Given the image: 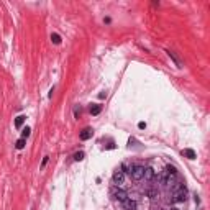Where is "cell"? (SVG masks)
I'll list each match as a JSON object with an SVG mask.
<instances>
[{
	"instance_id": "obj_16",
	"label": "cell",
	"mask_w": 210,
	"mask_h": 210,
	"mask_svg": "<svg viewBox=\"0 0 210 210\" xmlns=\"http://www.w3.org/2000/svg\"><path fill=\"white\" fill-rule=\"evenodd\" d=\"M15 146H17V150H23V148H25V140H23V138H20V140L15 143Z\"/></svg>"
},
{
	"instance_id": "obj_7",
	"label": "cell",
	"mask_w": 210,
	"mask_h": 210,
	"mask_svg": "<svg viewBox=\"0 0 210 210\" xmlns=\"http://www.w3.org/2000/svg\"><path fill=\"white\" fill-rule=\"evenodd\" d=\"M92 130H90V128H85V130H82V131H80V140H89V138H92Z\"/></svg>"
},
{
	"instance_id": "obj_8",
	"label": "cell",
	"mask_w": 210,
	"mask_h": 210,
	"mask_svg": "<svg viewBox=\"0 0 210 210\" xmlns=\"http://www.w3.org/2000/svg\"><path fill=\"white\" fill-rule=\"evenodd\" d=\"M166 52H168V56H169V58H171V59H173L174 63H176V66H177V68H182V63H181V61H179V58L174 54L173 51H166Z\"/></svg>"
},
{
	"instance_id": "obj_19",
	"label": "cell",
	"mask_w": 210,
	"mask_h": 210,
	"mask_svg": "<svg viewBox=\"0 0 210 210\" xmlns=\"http://www.w3.org/2000/svg\"><path fill=\"white\" fill-rule=\"evenodd\" d=\"M169 210H179V208H177V207H171Z\"/></svg>"
},
{
	"instance_id": "obj_14",
	"label": "cell",
	"mask_w": 210,
	"mask_h": 210,
	"mask_svg": "<svg viewBox=\"0 0 210 210\" xmlns=\"http://www.w3.org/2000/svg\"><path fill=\"white\" fill-rule=\"evenodd\" d=\"M23 122H25V117H23V115L17 117V120H15V126H17V128H20V126L23 125Z\"/></svg>"
},
{
	"instance_id": "obj_5",
	"label": "cell",
	"mask_w": 210,
	"mask_h": 210,
	"mask_svg": "<svg viewBox=\"0 0 210 210\" xmlns=\"http://www.w3.org/2000/svg\"><path fill=\"white\" fill-rule=\"evenodd\" d=\"M122 205H123V208H125V210H135L136 208V200H133L131 197H128L125 202H122Z\"/></svg>"
},
{
	"instance_id": "obj_9",
	"label": "cell",
	"mask_w": 210,
	"mask_h": 210,
	"mask_svg": "<svg viewBox=\"0 0 210 210\" xmlns=\"http://www.w3.org/2000/svg\"><path fill=\"white\" fill-rule=\"evenodd\" d=\"M166 174H168V176H171V177H174V176L176 174H177V169H176L174 168V166H166Z\"/></svg>"
},
{
	"instance_id": "obj_4",
	"label": "cell",
	"mask_w": 210,
	"mask_h": 210,
	"mask_svg": "<svg viewBox=\"0 0 210 210\" xmlns=\"http://www.w3.org/2000/svg\"><path fill=\"white\" fill-rule=\"evenodd\" d=\"M113 197H115V199L118 200V202L122 204V202H125V200L128 199V194H126L123 189H117L115 192H113Z\"/></svg>"
},
{
	"instance_id": "obj_6",
	"label": "cell",
	"mask_w": 210,
	"mask_h": 210,
	"mask_svg": "<svg viewBox=\"0 0 210 210\" xmlns=\"http://www.w3.org/2000/svg\"><path fill=\"white\" fill-rule=\"evenodd\" d=\"M143 177H145L146 181H153V179H154V171H153L151 168H145V174H143Z\"/></svg>"
},
{
	"instance_id": "obj_11",
	"label": "cell",
	"mask_w": 210,
	"mask_h": 210,
	"mask_svg": "<svg viewBox=\"0 0 210 210\" xmlns=\"http://www.w3.org/2000/svg\"><path fill=\"white\" fill-rule=\"evenodd\" d=\"M133 168H135V166H131V164H123L122 166V173H128V174H131V171H133Z\"/></svg>"
},
{
	"instance_id": "obj_17",
	"label": "cell",
	"mask_w": 210,
	"mask_h": 210,
	"mask_svg": "<svg viewBox=\"0 0 210 210\" xmlns=\"http://www.w3.org/2000/svg\"><path fill=\"white\" fill-rule=\"evenodd\" d=\"M84 151H79V153H76V154H74V161H82L84 159Z\"/></svg>"
},
{
	"instance_id": "obj_13",
	"label": "cell",
	"mask_w": 210,
	"mask_h": 210,
	"mask_svg": "<svg viewBox=\"0 0 210 210\" xmlns=\"http://www.w3.org/2000/svg\"><path fill=\"white\" fill-rule=\"evenodd\" d=\"M51 40H52V43H54V45H59V43H61V36L58 35V33H52V35H51Z\"/></svg>"
},
{
	"instance_id": "obj_2",
	"label": "cell",
	"mask_w": 210,
	"mask_h": 210,
	"mask_svg": "<svg viewBox=\"0 0 210 210\" xmlns=\"http://www.w3.org/2000/svg\"><path fill=\"white\" fill-rule=\"evenodd\" d=\"M185 199H187V192H185V187H182L181 190H176L173 194V202L179 204V202H185Z\"/></svg>"
},
{
	"instance_id": "obj_12",
	"label": "cell",
	"mask_w": 210,
	"mask_h": 210,
	"mask_svg": "<svg viewBox=\"0 0 210 210\" xmlns=\"http://www.w3.org/2000/svg\"><path fill=\"white\" fill-rule=\"evenodd\" d=\"M90 113H92V115H99V113H100V105L94 103L92 107H90Z\"/></svg>"
},
{
	"instance_id": "obj_10",
	"label": "cell",
	"mask_w": 210,
	"mask_h": 210,
	"mask_svg": "<svg viewBox=\"0 0 210 210\" xmlns=\"http://www.w3.org/2000/svg\"><path fill=\"white\" fill-rule=\"evenodd\" d=\"M182 154H184L185 158H189V159H195V153H194L192 150H184Z\"/></svg>"
},
{
	"instance_id": "obj_1",
	"label": "cell",
	"mask_w": 210,
	"mask_h": 210,
	"mask_svg": "<svg viewBox=\"0 0 210 210\" xmlns=\"http://www.w3.org/2000/svg\"><path fill=\"white\" fill-rule=\"evenodd\" d=\"M112 182H113V185H117V187H122L123 182H125V173L115 171V173H113V177H112Z\"/></svg>"
},
{
	"instance_id": "obj_3",
	"label": "cell",
	"mask_w": 210,
	"mask_h": 210,
	"mask_svg": "<svg viewBox=\"0 0 210 210\" xmlns=\"http://www.w3.org/2000/svg\"><path fill=\"white\" fill-rule=\"evenodd\" d=\"M143 174H145V168H143V166H135L130 176H131L135 181H141V179H143Z\"/></svg>"
},
{
	"instance_id": "obj_15",
	"label": "cell",
	"mask_w": 210,
	"mask_h": 210,
	"mask_svg": "<svg viewBox=\"0 0 210 210\" xmlns=\"http://www.w3.org/2000/svg\"><path fill=\"white\" fill-rule=\"evenodd\" d=\"M30 133H31V130H30V128H23V131H21V138H23V140H26V138L28 136H30Z\"/></svg>"
},
{
	"instance_id": "obj_18",
	"label": "cell",
	"mask_w": 210,
	"mask_h": 210,
	"mask_svg": "<svg viewBox=\"0 0 210 210\" xmlns=\"http://www.w3.org/2000/svg\"><path fill=\"white\" fill-rule=\"evenodd\" d=\"M48 159H49V156H45V158H43V163H41V169H43V168H45V166L48 164Z\"/></svg>"
}]
</instances>
